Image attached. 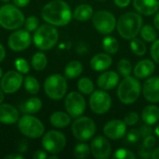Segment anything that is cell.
Listing matches in <instances>:
<instances>
[{"mask_svg":"<svg viewBox=\"0 0 159 159\" xmlns=\"http://www.w3.org/2000/svg\"><path fill=\"white\" fill-rule=\"evenodd\" d=\"M152 60L159 64V39H157L155 42L152 43V47L150 49Z\"/></svg>","mask_w":159,"mask_h":159,"instance_id":"cell-41","label":"cell"},{"mask_svg":"<svg viewBox=\"0 0 159 159\" xmlns=\"http://www.w3.org/2000/svg\"><path fill=\"white\" fill-rule=\"evenodd\" d=\"M77 89L83 95H90L94 91V83L89 77L84 76L77 81Z\"/></svg>","mask_w":159,"mask_h":159,"instance_id":"cell-31","label":"cell"},{"mask_svg":"<svg viewBox=\"0 0 159 159\" xmlns=\"http://www.w3.org/2000/svg\"><path fill=\"white\" fill-rule=\"evenodd\" d=\"M23 83V77L18 71H8L3 75L0 81V88L6 94L17 92Z\"/></svg>","mask_w":159,"mask_h":159,"instance_id":"cell-14","label":"cell"},{"mask_svg":"<svg viewBox=\"0 0 159 159\" xmlns=\"http://www.w3.org/2000/svg\"><path fill=\"white\" fill-rule=\"evenodd\" d=\"M140 132H141V135L143 138L148 136V135H151L152 132H153V129H152V126L151 125H148V124H145L143 126H142L140 128Z\"/></svg>","mask_w":159,"mask_h":159,"instance_id":"cell-44","label":"cell"},{"mask_svg":"<svg viewBox=\"0 0 159 159\" xmlns=\"http://www.w3.org/2000/svg\"><path fill=\"white\" fill-rule=\"evenodd\" d=\"M142 92L147 102L151 103L159 102V76L146 78Z\"/></svg>","mask_w":159,"mask_h":159,"instance_id":"cell-17","label":"cell"},{"mask_svg":"<svg viewBox=\"0 0 159 159\" xmlns=\"http://www.w3.org/2000/svg\"><path fill=\"white\" fill-rule=\"evenodd\" d=\"M113 158L114 159H134L136 158V155L126 148H119L117 149L114 155H113Z\"/></svg>","mask_w":159,"mask_h":159,"instance_id":"cell-36","label":"cell"},{"mask_svg":"<svg viewBox=\"0 0 159 159\" xmlns=\"http://www.w3.org/2000/svg\"><path fill=\"white\" fill-rule=\"evenodd\" d=\"M140 115L137 112H129L124 116V122L127 126H134L140 121Z\"/></svg>","mask_w":159,"mask_h":159,"instance_id":"cell-39","label":"cell"},{"mask_svg":"<svg viewBox=\"0 0 159 159\" xmlns=\"http://www.w3.org/2000/svg\"><path fill=\"white\" fill-rule=\"evenodd\" d=\"M153 22H154V26L157 30L159 31V11H157L155 16H154V20H153Z\"/></svg>","mask_w":159,"mask_h":159,"instance_id":"cell-49","label":"cell"},{"mask_svg":"<svg viewBox=\"0 0 159 159\" xmlns=\"http://www.w3.org/2000/svg\"><path fill=\"white\" fill-rule=\"evenodd\" d=\"M132 4L134 9L143 16L155 15L159 9L158 0H133Z\"/></svg>","mask_w":159,"mask_h":159,"instance_id":"cell-19","label":"cell"},{"mask_svg":"<svg viewBox=\"0 0 159 159\" xmlns=\"http://www.w3.org/2000/svg\"><path fill=\"white\" fill-rule=\"evenodd\" d=\"M24 20V14L14 4H6L0 7V26L4 29H20L23 25Z\"/></svg>","mask_w":159,"mask_h":159,"instance_id":"cell-5","label":"cell"},{"mask_svg":"<svg viewBox=\"0 0 159 159\" xmlns=\"http://www.w3.org/2000/svg\"><path fill=\"white\" fill-rule=\"evenodd\" d=\"M64 106L70 116L72 118H76L85 113L87 103L81 92L72 91L66 95L64 99Z\"/></svg>","mask_w":159,"mask_h":159,"instance_id":"cell-12","label":"cell"},{"mask_svg":"<svg viewBox=\"0 0 159 159\" xmlns=\"http://www.w3.org/2000/svg\"><path fill=\"white\" fill-rule=\"evenodd\" d=\"M14 64H15L16 70L18 72H20V74H28L30 72V65H29L28 61L23 58L16 59Z\"/></svg>","mask_w":159,"mask_h":159,"instance_id":"cell-38","label":"cell"},{"mask_svg":"<svg viewBox=\"0 0 159 159\" xmlns=\"http://www.w3.org/2000/svg\"><path fill=\"white\" fill-rule=\"evenodd\" d=\"M4 99H5V94H4V91H3V90L1 89V88H0V103L3 102Z\"/></svg>","mask_w":159,"mask_h":159,"instance_id":"cell-53","label":"cell"},{"mask_svg":"<svg viewBox=\"0 0 159 159\" xmlns=\"http://www.w3.org/2000/svg\"><path fill=\"white\" fill-rule=\"evenodd\" d=\"M94 28L102 34H110L116 28V16L107 10H99L92 16Z\"/></svg>","mask_w":159,"mask_h":159,"instance_id":"cell-9","label":"cell"},{"mask_svg":"<svg viewBox=\"0 0 159 159\" xmlns=\"http://www.w3.org/2000/svg\"><path fill=\"white\" fill-rule=\"evenodd\" d=\"M59 40V33L58 30L55 28L54 25L49 23H45L40 26L34 31L33 41L35 47L42 50H49L53 48Z\"/></svg>","mask_w":159,"mask_h":159,"instance_id":"cell-4","label":"cell"},{"mask_svg":"<svg viewBox=\"0 0 159 159\" xmlns=\"http://www.w3.org/2000/svg\"><path fill=\"white\" fill-rule=\"evenodd\" d=\"M153 150L150 148H147L145 146H143L142 144V146L139 149V157L142 158H151V155H152Z\"/></svg>","mask_w":159,"mask_h":159,"instance_id":"cell-43","label":"cell"},{"mask_svg":"<svg viewBox=\"0 0 159 159\" xmlns=\"http://www.w3.org/2000/svg\"><path fill=\"white\" fill-rule=\"evenodd\" d=\"M83 72V65L79 61H69L64 68V76L68 79H75L78 77Z\"/></svg>","mask_w":159,"mask_h":159,"instance_id":"cell-27","label":"cell"},{"mask_svg":"<svg viewBox=\"0 0 159 159\" xmlns=\"http://www.w3.org/2000/svg\"><path fill=\"white\" fill-rule=\"evenodd\" d=\"M141 138H142V135H141L140 129H132L127 133V140H128V142H129L131 143H135L139 142Z\"/></svg>","mask_w":159,"mask_h":159,"instance_id":"cell-40","label":"cell"},{"mask_svg":"<svg viewBox=\"0 0 159 159\" xmlns=\"http://www.w3.org/2000/svg\"><path fill=\"white\" fill-rule=\"evenodd\" d=\"M71 116L66 112L57 111L54 112L49 117V123L51 126L57 129H64L71 124Z\"/></svg>","mask_w":159,"mask_h":159,"instance_id":"cell-24","label":"cell"},{"mask_svg":"<svg viewBox=\"0 0 159 159\" xmlns=\"http://www.w3.org/2000/svg\"><path fill=\"white\" fill-rule=\"evenodd\" d=\"M23 86L25 90L30 94H37L40 89L38 80L32 75H28L23 79Z\"/></svg>","mask_w":159,"mask_h":159,"instance_id":"cell-33","label":"cell"},{"mask_svg":"<svg viewBox=\"0 0 159 159\" xmlns=\"http://www.w3.org/2000/svg\"><path fill=\"white\" fill-rule=\"evenodd\" d=\"M24 29L28 32H34L39 26V20L35 16H30L24 20Z\"/></svg>","mask_w":159,"mask_h":159,"instance_id":"cell-37","label":"cell"},{"mask_svg":"<svg viewBox=\"0 0 159 159\" xmlns=\"http://www.w3.org/2000/svg\"><path fill=\"white\" fill-rule=\"evenodd\" d=\"M157 144V139L151 134V135H148L146 137L143 138V145L147 147V148H150V149H153Z\"/></svg>","mask_w":159,"mask_h":159,"instance_id":"cell-42","label":"cell"},{"mask_svg":"<svg viewBox=\"0 0 159 159\" xmlns=\"http://www.w3.org/2000/svg\"><path fill=\"white\" fill-rule=\"evenodd\" d=\"M32 43V37L30 32L26 31L25 29H17L15 30L8 37L7 45L8 48L16 52L23 51Z\"/></svg>","mask_w":159,"mask_h":159,"instance_id":"cell-13","label":"cell"},{"mask_svg":"<svg viewBox=\"0 0 159 159\" xmlns=\"http://www.w3.org/2000/svg\"><path fill=\"white\" fill-rule=\"evenodd\" d=\"M18 128L20 132L30 139H38L44 135L45 126L37 117L26 115L22 116L18 120Z\"/></svg>","mask_w":159,"mask_h":159,"instance_id":"cell-6","label":"cell"},{"mask_svg":"<svg viewBox=\"0 0 159 159\" xmlns=\"http://www.w3.org/2000/svg\"><path fill=\"white\" fill-rule=\"evenodd\" d=\"M91 154L90 145L87 144L85 142H81L77 143L74 148V156L77 159L88 158Z\"/></svg>","mask_w":159,"mask_h":159,"instance_id":"cell-34","label":"cell"},{"mask_svg":"<svg viewBox=\"0 0 159 159\" xmlns=\"http://www.w3.org/2000/svg\"><path fill=\"white\" fill-rule=\"evenodd\" d=\"M12 2L18 7H24L28 6V4L30 3V0H12Z\"/></svg>","mask_w":159,"mask_h":159,"instance_id":"cell-47","label":"cell"},{"mask_svg":"<svg viewBox=\"0 0 159 159\" xmlns=\"http://www.w3.org/2000/svg\"><path fill=\"white\" fill-rule=\"evenodd\" d=\"M67 81L66 77L60 75L54 74L47 77L44 83V89L48 98L54 101H59L64 98L67 92Z\"/></svg>","mask_w":159,"mask_h":159,"instance_id":"cell-7","label":"cell"},{"mask_svg":"<svg viewBox=\"0 0 159 159\" xmlns=\"http://www.w3.org/2000/svg\"><path fill=\"white\" fill-rule=\"evenodd\" d=\"M102 131L104 136L110 140H120L127 133V124L124 120L113 119L104 125Z\"/></svg>","mask_w":159,"mask_h":159,"instance_id":"cell-16","label":"cell"},{"mask_svg":"<svg viewBox=\"0 0 159 159\" xmlns=\"http://www.w3.org/2000/svg\"><path fill=\"white\" fill-rule=\"evenodd\" d=\"M91 155L96 159H107L111 157L112 145L107 137L99 135L92 139L90 143Z\"/></svg>","mask_w":159,"mask_h":159,"instance_id":"cell-15","label":"cell"},{"mask_svg":"<svg viewBox=\"0 0 159 159\" xmlns=\"http://www.w3.org/2000/svg\"><path fill=\"white\" fill-rule=\"evenodd\" d=\"M72 133L79 142L89 141L96 133V124L89 116H78L72 124Z\"/></svg>","mask_w":159,"mask_h":159,"instance_id":"cell-8","label":"cell"},{"mask_svg":"<svg viewBox=\"0 0 159 159\" xmlns=\"http://www.w3.org/2000/svg\"><path fill=\"white\" fill-rule=\"evenodd\" d=\"M141 37L143 40L148 43H153L157 39V32L155 27H153L150 24L143 25L141 31H140Z\"/></svg>","mask_w":159,"mask_h":159,"instance_id":"cell-29","label":"cell"},{"mask_svg":"<svg viewBox=\"0 0 159 159\" xmlns=\"http://www.w3.org/2000/svg\"><path fill=\"white\" fill-rule=\"evenodd\" d=\"M6 159H23L24 158V156L21 155V153L18 152V153H15V154H10L8 156H7Z\"/></svg>","mask_w":159,"mask_h":159,"instance_id":"cell-48","label":"cell"},{"mask_svg":"<svg viewBox=\"0 0 159 159\" xmlns=\"http://www.w3.org/2000/svg\"><path fill=\"white\" fill-rule=\"evenodd\" d=\"M20 118L19 111L9 103H0V123L4 125H13Z\"/></svg>","mask_w":159,"mask_h":159,"instance_id":"cell-21","label":"cell"},{"mask_svg":"<svg viewBox=\"0 0 159 159\" xmlns=\"http://www.w3.org/2000/svg\"><path fill=\"white\" fill-rule=\"evenodd\" d=\"M116 6H117L118 7H121V8H124V7H127L129 6L131 0H114Z\"/></svg>","mask_w":159,"mask_h":159,"instance_id":"cell-46","label":"cell"},{"mask_svg":"<svg viewBox=\"0 0 159 159\" xmlns=\"http://www.w3.org/2000/svg\"><path fill=\"white\" fill-rule=\"evenodd\" d=\"M42 101L37 97H33L24 102L20 106V110L26 115H33L39 112L42 108Z\"/></svg>","mask_w":159,"mask_h":159,"instance_id":"cell-26","label":"cell"},{"mask_svg":"<svg viewBox=\"0 0 159 159\" xmlns=\"http://www.w3.org/2000/svg\"><path fill=\"white\" fill-rule=\"evenodd\" d=\"M113 63V59L110 54L98 53L94 55L90 60V67L95 72H103L111 67Z\"/></svg>","mask_w":159,"mask_h":159,"instance_id":"cell-22","label":"cell"},{"mask_svg":"<svg viewBox=\"0 0 159 159\" xmlns=\"http://www.w3.org/2000/svg\"><path fill=\"white\" fill-rule=\"evenodd\" d=\"M143 87L139 79L135 76L124 77L117 86V98L123 104L129 105L136 102L142 93Z\"/></svg>","mask_w":159,"mask_h":159,"instance_id":"cell-3","label":"cell"},{"mask_svg":"<svg viewBox=\"0 0 159 159\" xmlns=\"http://www.w3.org/2000/svg\"><path fill=\"white\" fill-rule=\"evenodd\" d=\"M66 145L65 135L59 130H49L42 137V147L50 154H59Z\"/></svg>","mask_w":159,"mask_h":159,"instance_id":"cell-11","label":"cell"},{"mask_svg":"<svg viewBox=\"0 0 159 159\" xmlns=\"http://www.w3.org/2000/svg\"><path fill=\"white\" fill-rule=\"evenodd\" d=\"M26 148H27L26 143L22 142V143L20 144V146H19V152H20V153H24V152L26 151Z\"/></svg>","mask_w":159,"mask_h":159,"instance_id":"cell-52","label":"cell"},{"mask_svg":"<svg viewBox=\"0 0 159 159\" xmlns=\"http://www.w3.org/2000/svg\"><path fill=\"white\" fill-rule=\"evenodd\" d=\"M129 46H130V49L131 51L139 56V57H142L143 55H145V53L147 52V48H146V45L144 43V41H143L142 39L140 38H133L130 40V43H129Z\"/></svg>","mask_w":159,"mask_h":159,"instance_id":"cell-32","label":"cell"},{"mask_svg":"<svg viewBox=\"0 0 159 159\" xmlns=\"http://www.w3.org/2000/svg\"><path fill=\"white\" fill-rule=\"evenodd\" d=\"M120 75L115 71H103L97 78V86L103 90H111L118 86Z\"/></svg>","mask_w":159,"mask_h":159,"instance_id":"cell-18","label":"cell"},{"mask_svg":"<svg viewBox=\"0 0 159 159\" xmlns=\"http://www.w3.org/2000/svg\"><path fill=\"white\" fill-rule=\"evenodd\" d=\"M6 57V49L4 48V46L2 44H0V62H2L4 61Z\"/></svg>","mask_w":159,"mask_h":159,"instance_id":"cell-50","label":"cell"},{"mask_svg":"<svg viewBox=\"0 0 159 159\" xmlns=\"http://www.w3.org/2000/svg\"><path fill=\"white\" fill-rule=\"evenodd\" d=\"M93 14H94V9L90 5L81 4L75 8L73 12V18L79 21H86L90 20Z\"/></svg>","mask_w":159,"mask_h":159,"instance_id":"cell-25","label":"cell"},{"mask_svg":"<svg viewBox=\"0 0 159 159\" xmlns=\"http://www.w3.org/2000/svg\"><path fill=\"white\" fill-rule=\"evenodd\" d=\"M42 19L54 26H65L73 19L70 6L63 0H52L44 6L41 11Z\"/></svg>","mask_w":159,"mask_h":159,"instance_id":"cell-1","label":"cell"},{"mask_svg":"<svg viewBox=\"0 0 159 159\" xmlns=\"http://www.w3.org/2000/svg\"><path fill=\"white\" fill-rule=\"evenodd\" d=\"M102 49L104 50V52H106L110 55H114L119 49V42L117 41V39L116 37H114L112 35H106L102 39Z\"/></svg>","mask_w":159,"mask_h":159,"instance_id":"cell-28","label":"cell"},{"mask_svg":"<svg viewBox=\"0 0 159 159\" xmlns=\"http://www.w3.org/2000/svg\"><path fill=\"white\" fill-rule=\"evenodd\" d=\"M116 68H117L118 74L123 77H127V76L130 75L131 73L133 72L131 62L128 59H121L117 62Z\"/></svg>","mask_w":159,"mask_h":159,"instance_id":"cell-35","label":"cell"},{"mask_svg":"<svg viewBox=\"0 0 159 159\" xmlns=\"http://www.w3.org/2000/svg\"><path fill=\"white\" fill-rule=\"evenodd\" d=\"M143 25V19L137 11H129L122 14L116 21L118 34L126 40H131L140 34Z\"/></svg>","mask_w":159,"mask_h":159,"instance_id":"cell-2","label":"cell"},{"mask_svg":"<svg viewBox=\"0 0 159 159\" xmlns=\"http://www.w3.org/2000/svg\"><path fill=\"white\" fill-rule=\"evenodd\" d=\"M151 158L159 159V147L158 148H156L155 150H153L152 155H151Z\"/></svg>","mask_w":159,"mask_h":159,"instance_id":"cell-51","label":"cell"},{"mask_svg":"<svg viewBox=\"0 0 159 159\" xmlns=\"http://www.w3.org/2000/svg\"><path fill=\"white\" fill-rule=\"evenodd\" d=\"M156 70L155 61L150 59H144L137 62L133 68V75L138 79H146L150 77Z\"/></svg>","mask_w":159,"mask_h":159,"instance_id":"cell-20","label":"cell"},{"mask_svg":"<svg viewBox=\"0 0 159 159\" xmlns=\"http://www.w3.org/2000/svg\"><path fill=\"white\" fill-rule=\"evenodd\" d=\"M0 1H2V2H4V3H7V2H9V0H0Z\"/></svg>","mask_w":159,"mask_h":159,"instance_id":"cell-56","label":"cell"},{"mask_svg":"<svg viewBox=\"0 0 159 159\" xmlns=\"http://www.w3.org/2000/svg\"><path fill=\"white\" fill-rule=\"evenodd\" d=\"M2 76H3V71H2V69L0 68V80H1V78H2Z\"/></svg>","mask_w":159,"mask_h":159,"instance_id":"cell-55","label":"cell"},{"mask_svg":"<svg viewBox=\"0 0 159 159\" xmlns=\"http://www.w3.org/2000/svg\"><path fill=\"white\" fill-rule=\"evenodd\" d=\"M31 63L33 68L37 71L40 72L42 70H44L47 65H48V58L47 56L43 53V52H36L34 54V56L32 57L31 60Z\"/></svg>","mask_w":159,"mask_h":159,"instance_id":"cell-30","label":"cell"},{"mask_svg":"<svg viewBox=\"0 0 159 159\" xmlns=\"http://www.w3.org/2000/svg\"><path fill=\"white\" fill-rule=\"evenodd\" d=\"M99 1H104V0H99Z\"/></svg>","mask_w":159,"mask_h":159,"instance_id":"cell-57","label":"cell"},{"mask_svg":"<svg viewBox=\"0 0 159 159\" xmlns=\"http://www.w3.org/2000/svg\"><path fill=\"white\" fill-rule=\"evenodd\" d=\"M141 118L145 124L151 126L157 124L159 121V107L153 103L145 106L142 112Z\"/></svg>","mask_w":159,"mask_h":159,"instance_id":"cell-23","label":"cell"},{"mask_svg":"<svg viewBox=\"0 0 159 159\" xmlns=\"http://www.w3.org/2000/svg\"><path fill=\"white\" fill-rule=\"evenodd\" d=\"M33 157L34 159H46L48 158V154H47V151L44 149V150H37L34 153L33 155Z\"/></svg>","mask_w":159,"mask_h":159,"instance_id":"cell-45","label":"cell"},{"mask_svg":"<svg viewBox=\"0 0 159 159\" xmlns=\"http://www.w3.org/2000/svg\"><path fill=\"white\" fill-rule=\"evenodd\" d=\"M155 133H156V135L159 138V125H157V128L155 129Z\"/></svg>","mask_w":159,"mask_h":159,"instance_id":"cell-54","label":"cell"},{"mask_svg":"<svg viewBox=\"0 0 159 159\" xmlns=\"http://www.w3.org/2000/svg\"><path fill=\"white\" fill-rule=\"evenodd\" d=\"M112 98L110 94L103 89L94 90L89 97V104L90 110L96 115H104L112 107Z\"/></svg>","mask_w":159,"mask_h":159,"instance_id":"cell-10","label":"cell"}]
</instances>
